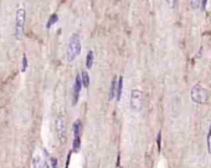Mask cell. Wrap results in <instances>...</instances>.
<instances>
[{"mask_svg":"<svg viewBox=\"0 0 211 168\" xmlns=\"http://www.w3.org/2000/svg\"><path fill=\"white\" fill-rule=\"evenodd\" d=\"M82 51V45H81V36L78 33H75L71 35L67 50H66V59L68 62H72L78 57V55Z\"/></svg>","mask_w":211,"mask_h":168,"instance_id":"cell-1","label":"cell"},{"mask_svg":"<svg viewBox=\"0 0 211 168\" xmlns=\"http://www.w3.org/2000/svg\"><path fill=\"white\" fill-rule=\"evenodd\" d=\"M26 22V10L24 8H17L15 13V25H14V38L19 41L22 36Z\"/></svg>","mask_w":211,"mask_h":168,"instance_id":"cell-2","label":"cell"},{"mask_svg":"<svg viewBox=\"0 0 211 168\" xmlns=\"http://www.w3.org/2000/svg\"><path fill=\"white\" fill-rule=\"evenodd\" d=\"M142 104H143V92L139 87L132 88L130 95H129V107L132 111L138 112L142 110Z\"/></svg>","mask_w":211,"mask_h":168,"instance_id":"cell-3","label":"cell"},{"mask_svg":"<svg viewBox=\"0 0 211 168\" xmlns=\"http://www.w3.org/2000/svg\"><path fill=\"white\" fill-rule=\"evenodd\" d=\"M190 97H191V101L194 104L202 105V104L206 102V100H207V92L201 85H199L197 83V85H195L194 87L191 88Z\"/></svg>","mask_w":211,"mask_h":168,"instance_id":"cell-4","label":"cell"},{"mask_svg":"<svg viewBox=\"0 0 211 168\" xmlns=\"http://www.w3.org/2000/svg\"><path fill=\"white\" fill-rule=\"evenodd\" d=\"M55 127H56V133L58 136L60 142L65 143L66 135H67V125H66V121L62 117H57L55 122Z\"/></svg>","mask_w":211,"mask_h":168,"instance_id":"cell-5","label":"cell"},{"mask_svg":"<svg viewBox=\"0 0 211 168\" xmlns=\"http://www.w3.org/2000/svg\"><path fill=\"white\" fill-rule=\"evenodd\" d=\"M82 90V81H81V77L80 75L76 76L75 79V83H73V87H72V105H76L78 97H80V92Z\"/></svg>","mask_w":211,"mask_h":168,"instance_id":"cell-6","label":"cell"},{"mask_svg":"<svg viewBox=\"0 0 211 168\" xmlns=\"http://www.w3.org/2000/svg\"><path fill=\"white\" fill-rule=\"evenodd\" d=\"M122 92H123V77L119 76L117 79V90H116V100L117 101H120Z\"/></svg>","mask_w":211,"mask_h":168,"instance_id":"cell-7","label":"cell"},{"mask_svg":"<svg viewBox=\"0 0 211 168\" xmlns=\"http://www.w3.org/2000/svg\"><path fill=\"white\" fill-rule=\"evenodd\" d=\"M117 76L113 77V80L111 82V87H109V95H108V97L109 100H114L116 98V90H117Z\"/></svg>","mask_w":211,"mask_h":168,"instance_id":"cell-8","label":"cell"},{"mask_svg":"<svg viewBox=\"0 0 211 168\" xmlns=\"http://www.w3.org/2000/svg\"><path fill=\"white\" fill-rule=\"evenodd\" d=\"M80 77H81V81H82V86L88 88V86H89V75H88V72L86 70H83L81 72V75H80Z\"/></svg>","mask_w":211,"mask_h":168,"instance_id":"cell-9","label":"cell"},{"mask_svg":"<svg viewBox=\"0 0 211 168\" xmlns=\"http://www.w3.org/2000/svg\"><path fill=\"white\" fill-rule=\"evenodd\" d=\"M58 21V15L56 14V13H53V14H51L50 15V17H49V20H47V22H46V29H50V28H52L55 24Z\"/></svg>","mask_w":211,"mask_h":168,"instance_id":"cell-10","label":"cell"},{"mask_svg":"<svg viewBox=\"0 0 211 168\" xmlns=\"http://www.w3.org/2000/svg\"><path fill=\"white\" fill-rule=\"evenodd\" d=\"M93 59H94V54L92 50H89L87 52V56H86V67L87 69H92L93 66Z\"/></svg>","mask_w":211,"mask_h":168,"instance_id":"cell-11","label":"cell"},{"mask_svg":"<svg viewBox=\"0 0 211 168\" xmlns=\"http://www.w3.org/2000/svg\"><path fill=\"white\" fill-rule=\"evenodd\" d=\"M80 147H81V137H80V135H78V136H75V138H73L72 149H73V152H77L78 149H80Z\"/></svg>","mask_w":211,"mask_h":168,"instance_id":"cell-12","label":"cell"},{"mask_svg":"<svg viewBox=\"0 0 211 168\" xmlns=\"http://www.w3.org/2000/svg\"><path fill=\"white\" fill-rule=\"evenodd\" d=\"M27 66H29L27 56H26V54H22V60H21V72H26Z\"/></svg>","mask_w":211,"mask_h":168,"instance_id":"cell-13","label":"cell"},{"mask_svg":"<svg viewBox=\"0 0 211 168\" xmlns=\"http://www.w3.org/2000/svg\"><path fill=\"white\" fill-rule=\"evenodd\" d=\"M73 133H75V136H78L81 133V121L80 119H76L73 122Z\"/></svg>","mask_w":211,"mask_h":168,"instance_id":"cell-14","label":"cell"},{"mask_svg":"<svg viewBox=\"0 0 211 168\" xmlns=\"http://www.w3.org/2000/svg\"><path fill=\"white\" fill-rule=\"evenodd\" d=\"M210 138H211V123H210V127H209V132H207V136H206V143H207V152L211 153V142H210Z\"/></svg>","mask_w":211,"mask_h":168,"instance_id":"cell-15","label":"cell"},{"mask_svg":"<svg viewBox=\"0 0 211 168\" xmlns=\"http://www.w3.org/2000/svg\"><path fill=\"white\" fill-rule=\"evenodd\" d=\"M156 145H158V151H161V132L159 131L156 135Z\"/></svg>","mask_w":211,"mask_h":168,"instance_id":"cell-16","label":"cell"},{"mask_svg":"<svg viewBox=\"0 0 211 168\" xmlns=\"http://www.w3.org/2000/svg\"><path fill=\"white\" fill-rule=\"evenodd\" d=\"M190 7L191 9H197L200 8V0H190Z\"/></svg>","mask_w":211,"mask_h":168,"instance_id":"cell-17","label":"cell"},{"mask_svg":"<svg viewBox=\"0 0 211 168\" xmlns=\"http://www.w3.org/2000/svg\"><path fill=\"white\" fill-rule=\"evenodd\" d=\"M206 5H207V0H200V8L202 11L206 10Z\"/></svg>","mask_w":211,"mask_h":168,"instance_id":"cell-18","label":"cell"},{"mask_svg":"<svg viewBox=\"0 0 211 168\" xmlns=\"http://www.w3.org/2000/svg\"><path fill=\"white\" fill-rule=\"evenodd\" d=\"M39 164H40V159L37 157H35L32 159V168H39Z\"/></svg>","mask_w":211,"mask_h":168,"instance_id":"cell-19","label":"cell"},{"mask_svg":"<svg viewBox=\"0 0 211 168\" xmlns=\"http://www.w3.org/2000/svg\"><path fill=\"white\" fill-rule=\"evenodd\" d=\"M176 1H178V0H166V3L170 5L171 8H175L176 7Z\"/></svg>","mask_w":211,"mask_h":168,"instance_id":"cell-20","label":"cell"},{"mask_svg":"<svg viewBox=\"0 0 211 168\" xmlns=\"http://www.w3.org/2000/svg\"><path fill=\"white\" fill-rule=\"evenodd\" d=\"M51 166L52 168H57V159L55 157H51Z\"/></svg>","mask_w":211,"mask_h":168,"instance_id":"cell-21","label":"cell"},{"mask_svg":"<svg viewBox=\"0 0 211 168\" xmlns=\"http://www.w3.org/2000/svg\"><path fill=\"white\" fill-rule=\"evenodd\" d=\"M44 168H49V166H47V164L45 163V164H44Z\"/></svg>","mask_w":211,"mask_h":168,"instance_id":"cell-22","label":"cell"}]
</instances>
